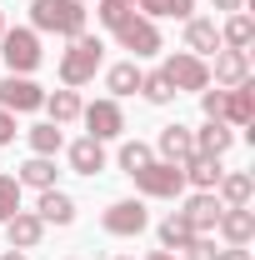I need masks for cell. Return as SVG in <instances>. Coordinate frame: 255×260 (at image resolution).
I'll return each mask as SVG.
<instances>
[{
	"mask_svg": "<svg viewBox=\"0 0 255 260\" xmlns=\"http://www.w3.org/2000/svg\"><path fill=\"white\" fill-rule=\"evenodd\" d=\"M85 20H90V10L80 0H30V30L75 40V35H85Z\"/></svg>",
	"mask_w": 255,
	"mask_h": 260,
	"instance_id": "1",
	"label": "cell"
},
{
	"mask_svg": "<svg viewBox=\"0 0 255 260\" xmlns=\"http://www.w3.org/2000/svg\"><path fill=\"white\" fill-rule=\"evenodd\" d=\"M100 55H105L100 35H75V40H70V50L60 55V85H65V90L90 85V80H95V70H100Z\"/></svg>",
	"mask_w": 255,
	"mask_h": 260,
	"instance_id": "2",
	"label": "cell"
},
{
	"mask_svg": "<svg viewBox=\"0 0 255 260\" xmlns=\"http://www.w3.org/2000/svg\"><path fill=\"white\" fill-rule=\"evenodd\" d=\"M0 60H5L10 75H30L35 65L45 60V50H40V30H30V25L5 30V35H0Z\"/></svg>",
	"mask_w": 255,
	"mask_h": 260,
	"instance_id": "3",
	"label": "cell"
},
{
	"mask_svg": "<svg viewBox=\"0 0 255 260\" xmlns=\"http://www.w3.org/2000/svg\"><path fill=\"white\" fill-rule=\"evenodd\" d=\"M130 180H135V190L150 195V200H175V195L185 190V170H180V165H170V160H150V165H140Z\"/></svg>",
	"mask_w": 255,
	"mask_h": 260,
	"instance_id": "4",
	"label": "cell"
},
{
	"mask_svg": "<svg viewBox=\"0 0 255 260\" xmlns=\"http://www.w3.org/2000/svg\"><path fill=\"white\" fill-rule=\"evenodd\" d=\"M160 75L170 80V90H175V95H180V90H210V65L200 60V55H190V50L165 55Z\"/></svg>",
	"mask_w": 255,
	"mask_h": 260,
	"instance_id": "5",
	"label": "cell"
},
{
	"mask_svg": "<svg viewBox=\"0 0 255 260\" xmlns=\"http://www.w3.org/2000/svg\"><path fill=\"white\" fill-rule=\"evenodd\" d=\"M45 105V90L35 85L30 75H5L0 80V110H10V115H30Z\"/></svg>",
	"mask_w": 255,
	"mask_h": 260,
	"instance_id": "6",
	"label": "cell"
},
{
	"mask_svg": "<svg viewBox=\"0 0 255 260\" xmlns=\"http://www.w3.org/2000/svg\"><path fill=\"white\" fill-rule=\"evenodd\" d=\"M100 225H105V235H140L150 225V210H145V200H115V205H105Z\"/></svg>",
	"mask_w": 255,
	"mask_h": 260,
	"instance_id": "7",
	"label": "cell"
},
{
	"mask_svg": "<svg viewBox=\"0 0 255 260\" xmlns=\"http://www.w3.org/2000/svg\"><path fill=\"white\" fill-rule=\"evenodd\" d=\"M80 120L90 130V140H115L120 130H125V110H120V100H95V105H85L80 110Z\"/></svg>",
	"mask_w": 255,
	"mask_h": 260,
	"instance_id": "8",
	"label": "cell"
},
{
	"mask_svg": "<svg viewBox=\"0 0 255 260\" xmlns=\"http://www.w3.org/2000/svg\"><path fill=\"white\" fill-rule=\"evenodd\" d=\"M115 40H120V50H130L135 60L160 50V30H155V20H145V15H130L125 25L115 30Z\"/></svg>",
	"mask_w": 255,
	"mask_h": 260,
	"instance_id": "9",
	"label": "cell"
},
{
	"mask_svg": "<svg viewBox=\"0 0 255 260\" xmlns=\"http://www.w3.org/2000/svg\"><path fill=\"white\" fill-rule=\"evenodd\" d=\"M5 240H10V250H35V245L45 240V220H40L35 210H15V215L5 220Z\"/></svg>",
	"mask_w": 255,
	"mask_h": 260,
	"instance_id": "10",
	"label": "cell"
},
{
	"mask_svg": "<svg viewBox=\"0 0 255 260\" xmlns=\"http://www.w3.org/2000/svg\"><path fill=\"white\" fill-rule=\"evenodd\" d=\"M220 195L215 190H195L190 200H185V210H180V215H185V220H190V230L195 235H210V230H215V220H220Z\"/></svg>",
	"mask_w": 255,
	"mask_h": 260,
	"instance_id": "11",
	"label": "cell"
},
{
	"mask_svg": "<svg viewBox=\"0 0 255 260\" xmlns=\"http://www.w3.org/2000/svg\"><path fill=\"white\" fill-rule=\"evenodd\" d=\"M215 230H220L230 245H250L255 240V210L250 205H225L220 220H215Z\"/></svg>",
	"mask_w": 255,
	"mask_h": 260,
	"instance_id": "12",
	"label": "cell"
},
{
	"mask_svg": "<svg viewBox=\"0 0 255 260\" xmlns=\"http://www.w3.org/2000/svg\"><path fill=\"white\" fill-rule=\"evenodd\" d=\"M210 80H215V85H225V90H230V85H240V80H250V55H245V50H215V65H210Z\"/></svg>",
	"mask_w": 255,
	"mask_h": 260,
	"instance_id": "13",
	"label": "cell"
},
{
	"mask_svg": "<svg viewBox=\"0 0 255 260\" xmlns=\"http://www.w3.org/2000/svg\"><path fill=\"white\" fill-rule=\"evenodd\" d=\"M155 150H160V160L185 165L195 155V130L190 125H165V130H160V140H155Z\"/></svg>",
	"mask_w": 255,
	"mask_h": 260,
	"instance_id": "14",
	"label": "cell"
},
{
	"mask_svg": "<svg viewBox=\"0 0 255 260\" xmlns=\"http://www.w3.org/2000/svg\"><path fill=\"white\" fill-rule=\"evenodd\" d=\"M225 125H250L255 120V80H240L225 90V110H220Z\"/></svg>",
	"mask_w": 255,
	"mask_h": 260,
	"instance_id": "15",
	"label": "cell"
},
{
	"mask_svg": "<svg viewBox=\"0 0 255 260\" xmlns=\"http://www.w3.org/2000/svg\"><path fill=\"white\" fill-rule=\"evenodd\" d=\"M35 215H40L45 225H70V220H75V200L50 185V190H40V200H35Z\"/></svg>",
	"mask_w": 255,
	"mask_h": 260,
	"instance_id": "16",
	"label": "cell"
},
{
	"mask_svg": "<svg viewBox=\"0 0 255 260\" xmlns=\"http://www.w3.org/2000/svg\"><path fill=\"white\" fill-rule=\"evenodd\" d=\"M230 145H235V130L225 120H205V130H195V155H215L220 160Z\"/></svg>",
	"mask_w": 255,
	"mask_h": 260,
	"instance_id": "17",
	"label": "cell"
},
{
	"mask_svg": "<svg viewBox=\"0 0 255 260\" xmlns=\"http://www.w3.org/2000/svg\"><path fill=\"white\" fill-rule=\"evenodd\" d=\"M70 170H75V175H100V170H105V140H90V135L75 140V145H70Z\"/></svg>",
	"mask_w": 255,
	"mask_h": 260,
	"instance_id": "18",
	"label": "cell"
},
{
	"mask_svg": "<svg viewBox=\"0 0 255 260\" xmlns=\"http://www.w3.org/2000/svg\"><path fill=\"white\" fill-rule=\"evenodd\" d=\"M185 50H190V55H200V60H205V55H215V50H220V30H215V20H185Z\"/></svg>",
	"mask_w": 255,
	"mask_h": 260,
	"instance_id": "19",
	"label": "cell"
},
{
	"mask_svg": "<svg viewBox=\"0 0 255 260\" xmlns=\"http://www.w3.org/2000/svg\"><path fill=\"white\" fill-rule=\"evenodd\" d=\"M55 175H60V170H55V155H30V160L15 170V180H20V185H30V190H50V185H55Z\"/></svg>",
	"mask_w": 255,
	"mask_h": 260,
	"instance_id": "20",
	"label": "cell"
},
{
	"mask_svg": "<svg viewBox=\"0 0 255 260\" xmlns=\"http://www.w3.org/2000/svg\"><path fill=\"white\" fill-rule=\"evenodd\" d=\"M180 170H185V185H195V190H215V185H220V175H225L215 155H190Z\"/></svg>",
	"mask_w": 255,
	"mask_h": 260,
	"instance_id": "21",
	"label": "cell"
},
{
	"mask_svg": "<svg viewBox=\"0 0 255 260\" xmlns=\"http://www.w3.org/2000/svg\"><path fill=\"white\" fill-rule=\"evenodd\" d=\"M140 75H145V70H140L135 60H120V65H110V70H105V90H110V100H120V95H135V90H140Z\"/></svg>",
	"mask_w": 255,
	"mask_h": 260,
	"instance_id": "22",
	"label": "cell"
},
{
	"mask_svg": "<svg viewBox=\"0 0 255 260\" xmlns=\"http://www.w3.org/2000/svg\"><path fill=\"white\" fill-rule=\"evenodd\" d=\"M40 110H50V125H70V120H80V110H85V100L75 95V90H50Z\"/></svg>",
	"mask_w": 255,
	"mask_h": 260,
	"instance_id": "23",
	"label": "cell"
},
{
	"mask_svg": "<svg viewBox=\"0 0 255 260\" xmlns=\"http://www.w3.org/2000/svg\"><path fill=\"white\" fill-rule=\"evenodd\" d=\"M250 40H255V20L245 15V10H235V15L220 25V45L225 50H250Z\"/></svg>",
	"mask_w": 255,
	"mask_h": 260,
	"instance_id": "24",
	"label": "cell"
},
{
	"mask_svg": "<svg viewBox=\"0 0 255 260\" xmlns=\"http://www.w3.org/2000/svg\"><path fill=\"white\" fill-rule=\"evenodd\" d=\"M215 190H220V205H250V195H255V180L245 175V170H225Z\"/></svg>",
	"mask_w": 255,
	"mask_h": 260,
	"instance_id": "25",
	"label": "cell"
},
{
	"mask_svg": "<svg viewBox=\"0 0 255 260\" xmlns=\"http://www.w3.org/2000/svg\"><path fill=\"white\" fill-rule=\"evenodd\" d=\"M135 10H140L145 20H160V15H170V20H190V15H195V0H135Z\"/></svg>",
	"mask_w": 255,
	"mask_h": 260,
	"instance_id": "26",
	"label": "cell"
},
{
	"mask_svg": "<svg viewBox=\"0 0 255 260\" xmlns=\"http://www.w3.org/2000/svg\"><path fill=\"white\" fill-rule=\"evenodd\" d=\"M190 240H195V230H190V220H185L180 210L160 220V250H185Z\"/></svg>",
	"mask_w": 255,
	"mask_h": 260,
	"instance_id": "27",
	"label": "cell"
},
{
	"mask_svg": "<svg viewBox=\"0 0 255 260\" xmlns=\"http://www.w3.org/2000/svg\"><path fill=\"white\" fill-rule=\"evenodd\" d=\"M95 15H100V25L115 35L130 15H140V10H135V0H95Z\"/></svg>",
	"mask_w": 255,
	"mask_h": 260,
	"instance_id": "28",
	"label": "cell"
},
{
	"mask_svg": "<svg viewBox=\"0 0 255 260\" xmlns=\"http://www.w3.org/2000/svg\"><path fill=\"white\" fill-rule=\"evenodd\" d=\"M25 140H30V150H35V155H55V150L65 145L60 125H50V120H40V125H30V130H25Z\"/></svg>",
	"mask_w": 255,
	"mask_h": 260,
	"instance_id": "29",
	"label": "cell"
},
{
	"mask_svg": "<svg viewBox=\"0 0 255 260\" xmlns=\"http://www.w3.org/2000/svg\"><path fill=\"white\" fill-rule=\"evenodd\" d=\"M140 95L150 100V105H170L175 90H170V80H165L160 70H150V75H140Z\"/></svg>",
	"mask_w": 255,
	"mask_h": 260,
	"instance_id": "30",
	"label": "cell"
},
{
	"mask_svg": "<svg viewBox=\"0 0 255 260\" xmlns=\"http://www.w3.org/2000/svg\"><path fill=\"white\" fill-rule=\"evenodd\" d=\"M150 160H155V155H150L145 140H125V145H120V170H125V175H135L140 165H150Z\"/></svg>",
	"mask_w": 255,
	"mask_h": 260,
	"instance_id": "31",
	"label": "cell"
},
{
	"mask_svg": "<svg viewBox=\"0 0 255 260\" xmlns=\"http://www.w3.org/2000/svg\"><path fill=\"white\" fill-rule=\"evenodd\" d=\"M20 190H25V185H20L15 175H0V225L20 210Z\"/></svg>",
	"mask_w": 255,
	"mask_h": 260,
	"instance_id": "32",
	"label": "cell"
},
{
	"mask_svg": "<svg viewBox=\"0 0 255 260\" xmlns=\"http://www.w3.org/2000/svg\"><path fill=\"white\" fill-rule=\"evenodd\" d=\"M180 260H215V240L210 235H195L190 245L180 250Z\"/></svg>",
	"mask_w": 255,
	"mask_h": 260,
	"instance_id": "33",
	"label": "cell"
},
{
	"mask_svg": "<svg viewBox=\"0 0 255 260\" xmlns=\"http://www.w3.org/2000/svg\"><path fill=\"white\" fill-rule=\"evenodd\" d=\"M200 110H205V120H220V110H225V90H200Z\"/></svg>",
	"mask_w": 255,
	"mask_h": 260,
	"instance_id": "34",
	"label": "cell"
},
{
	"mask_svg": "<svg viewBox=\"0 0 255 260\" xmlns=\"http://www.w3.org/2000/svg\"><path fill=\"white\" fill-rule=\"evenodd\" d=\"M10 140H15V115L0 110V145H10Z\"/></svg>",
	"mask_w": 255,
	"mask_h": 260,
	"instance_id": "35",
	"label": "cell"
},
{
	"mask_svg": "<svg viewBox=\"0 0 255 260\" xmlns=\"http://www.w3.org/2000/svg\"><path fill=\"white\" fill-rule=\"evenodd\" d=\"M215 260H250L245 245H230V250H215Z\"/></svg>",
	"mask_w": 255,
	"mask_h": 260,
	"instance_id": "36",
	"label": "cell"
},
{
	"mask_svg": "<svg viewBox=\"0 0 255 260\" xmlns=\"http://www.w3.org/2000/svg\"><path fill=\"white\" fill-rule=\"evenodd\" d=\"M215 10H225V15H235V10H245V0H210Z\"/></svg>",
	"mask_w": 255,
	"mask_h": 260,
	"instance_id": "37",
	"label": "cell"
},
{
	"mask_svg": "<svg viewBox=\"0 0 255 260\" xmlns=\"http://www.w3.org/2000/svg\"><path fill=\"white\" fill-rule=\"evenodd\" d=\"M145 260H180V255H175V250H150Z\"/></svg>",
	"mask_w": 255,
	"mask_h": 260,
	"instance_id": "38",
	"label": "cell"
},
{
	"mask_svg": "<svg viewBox=\"0 0 255 260\" xmlns=\"http://www.w3.org/2000/svg\"><path fill=\"white\" fill-rule=\"evenodd\" d=\"M0 260H30V255H25V250H5Z\"/></svg>",
	"mask_w": 255,
	"mask_h": 260,
	"instance_id": "39",
	"label": "cell"
},
{
	"mask_svg": "<svg viewBox=\"0 0 255 260\" xmlns=\"http://www.w3.org/2000/svg\"><path fill=\"white\" fill-rule=\"evenodd\" d=\"M0 35H5V15H0Z\"/></svg>",
	"mask_w": 255,
	"mask_h": 260,
	"instance_id": "40",
	"label": "cell"
},
{
	"mask_svg": "<svg viewBox=\"0 0 255 260\" xmlns=\"http://www.w3.org/2000/svg\"><path fill=\"white\" fill-rule=\"evenodd\" d=\"M115 260H130V255H115Z\"/></svg>",
	"mask_w": 255,
	"mask_h": 260,
	"instance_id": "41",
	"label": "cell"
},
{
	"mask_svg": "<svg viewBox=\"0 0 255 260\" xmlns=\"http://www.w3.org/2000/svg\"><path fill=\"white\" fill-rule=\"evenodd\" d=\"M80 5H85V0H80Z\"/></svg>",
	"mask_w": 255,
	"mask_h": 260,
	"instance_id": "42",
	"label": "cell"
}]
</instances>
